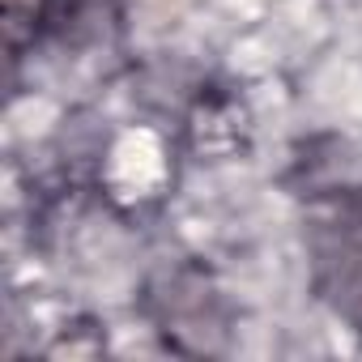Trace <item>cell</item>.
<instances>
[{
  "mask_svg": "<svg viewBox=\"0 0 362 362\" xmlns=\"http://www.w3.org/2000/svg\"><path fill=\"white\" fill-rule=\"evenodd\" d=\"M307 256L320 298L341 320L362 328V192L358 188L311 201Z\"/></svg>",
  "mask_w": 362,
  "mask_h": 362,
  "instance_id": "6da1fadb",
  "label": "cell"
},
{
  "mask_svg": "<svg viewBox=\"0 0 362 362\" xmlns=\"http://www.w3.org/2000/svg\"><path fill=\"white\" fill-rule=\"evenodd\" d=\"M153 315L166 332V341H175L179 349H192L188 337H197V354L218 349L209 337H222V315H218V294L209 290V281L197 269H175L166 277V286L153 294Z\"/></svg>",
  "mask_w": 362,
  "mask_h": 362,
  "instance_id": "7a4b0ae2",
  "label": "cell"
},
{
  "mask_svg": "<svg viewBox=\"0 0 362 362\" xmlns=\"http://www.w3.org/2000/svg\"><path fill=\"white\" fill-rule=\"evenodd\" d=\"M188 141H192V153L205 158V162H226V158H239L252 141V115L247 107L226 94V90H205L192 107V119H188Z\"/></svg>",
  "mask_w": 362,
  "mask_h": 362,
  "instance_id": "3957f363",
  "label": "cell"
},
{
  "mask_svg": "<svg viewBox=\"0 0 362 362\" xmlns=\"http://www.w3.org/2000/svg\"><path fill=\"white\" fill-rule=\"evenodd\" d=\"M47 18H52V0H0V35H5L9 60H22V52L35 47Z\"/></svg>",
  "mask_w": 362,
  "mask_h": 362,
  "instance_id": "277c9868",
  "label": "cell"
},
{
  "mask_svg": "<svg viewBox=\"0 0 362 362\" xmlns=\"http://www.w3.org/2000/svg\"><path fill=\"white\" fill-rule=\"evenodd\" d=\"M188 9H192V0H132V13L145 26H175Z\"/></svg>",
  "mask_w": 362,
  "mask_h": 362,
  "instance_id": "5b68a950",
  "label": "cell"
}]
</instances>
